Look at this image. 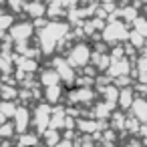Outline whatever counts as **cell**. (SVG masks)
<instances>
[{
  "label": "cell",
  "mask_w": 147,
  "mask_h": 147,
  "mask_svg": "<svg viewBox=\"0 0 147 147\" xmlns=\"http://www.w3.org/2000/svg\"><path fill=\"white\" fill-rule=\"evenodd\" d=\"M129 69H131V65L127 61H119V63H113V67H109V73L113 77H121V75L129 73Z\"/></svg>",
  "instance_id": "cell-12"
},
{
  "label": "cell",
  "mask_w": 147,
  "mask_h": 147,
  "mask_svg": "<svg viewBox=\"0 0 147 147\" xmlns=\"http://www.w3.org/2000/svg\"><path fill=\"white\" fill-rule=\"evenodd\" d=\"M8 65H10V63H8V57H6V55H0V71H10Z\"/></svg>",
  "instance_id": "cell-25"
},
{
  "label": "cell",
  "mask_w": 147,
  "mask_h": 147,
  "mask_svg": "<svg viewBox=\"0 0 147 147\" xmlns=\"http://www.w3.org/2000/svg\"><path fill=\"white\" fill-rule=\"evenodd\" d=\"M12 22H14L12 14H8V12H0V30H4V28L12 26Z\"/></svg>",
  "instance_id": "cell-20"
},
{
  "label": "cell",
  "mask_w": 147,
  "mask_h": 147,
  "mask_svg": "<svg viewBox=\"0 0 147 147\" xmlns=\"http://www.w3.org/2000/svg\"><path fill=\"white\" fill-rule=\"evenodd\" d=\"M57 75H59V79L63 81H67V83H73V79H75V75H73V67L67 63V61H63V59H59L57 61Z\"/></svg>",
  "instance_id": "cell-8"
},
{
  "label": "cell",
  "mask_w": 147,
  "mask_h": 147,
  "mask_svg": "<svg viewBox=\"0 0 147 147\" xmlns=\"http://www.w3.org/2000/svg\"><path fill=\"white\" fill-rule=\"evenodd\" d=\"M117 101H119L121 109H129V107H133V103H135V93H133V89H129V87L121 89Z\"/></svg>",
  "instance_id": "cell-9"
},
{
  "label": "cell",
  "mask_w": 147,
  "mask_h": 147,
  "mask_svg": "<svg viewBox=\"0 0 147 147\" xmlns=\"http://www.w3.org/2000/svg\"><path fill=\"white\" fill-rule=\"evenodd\" d=\"M125 147H141V143H137V141H131V143H127Z\"/></svg>",
  "instance_id": "cell-29"
},
{
  "label": "cell",
  "mask_w": 147,
  "mask_h": 147,
  "mask_svg": "<svg viewBox=\"0 0 147 147\" xmlns=\"http://www.w3.org/2000/svg\"><path fill=\"white\" fill-rule=\"evenodd\" d=\"M139 133H141V139H143V143L147 145V127H139Z\"/></svg>",
  "instance_id": "cell-27"
},
{
  "label": "cell",
  "mask_w": 147,
  "mask_h": 147,
  "mask_svg": "<svg viewBox=\"0 0 147 147\" xmlns=\"http://www.w3.org/2000/svg\"><path fill=\"white\" fill-rule=\"evenodd\" d=\"M95 63H99V69H101V71H105V69H107L109 59H107V57H103V55H97V57H95Z\"/></svg>",
  "instance_id": "cell-24"
},
{
  "label": "cell",
  "mask_w": 147,
  "mask_h": 147,
  "mask_svg": "<svg viewBox=\"0 0 147 147\" xmlns=\"http://www.w3.org/2000/svg\"><path fill=\"white\" fill-rule=\"evenodd\" d=\"M30 121H32V115L28 113V109L26 107H18L16 115H14V129L22 135V133H26V127H28Z\"/></svg>",
  "instance_id": "cell-6"
},
{
  "label": "cell",
  "mask_w": 147,
  "mask_h": 147,
  "mask_svg": "<svg viewBox=\"0 0 147 147\" xmlns=\"http://www.w3.org/2000/svg\"><path fill=\"white\" fill-rule=\"evenodd\" d=\"M129 40H133V45H135V47H141V45L145 42V38H143L139 32H135V30H133V32H129Z\"/></svg>",
  "instance_id": "cell-23"
},
{
  "label": "cell",
  "mask_w": 147,
  "mask_h": 147,
  "mask_svg": "<svg viewBox=\"0 0 147 147\" xmlns=\"http://www.w3.org/2000/svg\"><path fill=\"white\" fill-rule=\"evenodd\" d=\"M77 127H79V131H83V133H93L95 129H99V121H79L77 123Z\"/></svg>",
  "instance_id": "cell-18"
},
{
  "label": "cell",
  "mask_w": 147,
  "mask_h": 147,
  "mask_svg": "<svg viewBox=\"0 0 147 147\" xmlns=\"http://www.w3.org/2000/svg\"><path fill=\"white\" fill-rule=\"evenodd\" d=\"M59 75H57V71L55 69H51V71H45L42 73V77H40V83L45 85V89H49V87H55V85H59Z\"/></svg>",
  "instance_id": "cell-11"
},
{
  "label": "cell",
  "mask_w": 147,
  "mask_h": 147,
  "mask_svg": "<svg viewBox=\"0 0 147 147\" xmlns=\"http://www.w3.org/2000/svg\"><path fill=\"white\" fill-rule=\"evenodd\" d=\"M97 117H107L109 113H113V105L111 103H107V101H103V103H99L97 105Z\"/></svg>",
  "instance_id": "cell-19"
},
{
  "label": "cell",
  "mask_w": 147,
  "mask_h": 147,
  "mask_svg": "<svg viewBox=\"0 0 147 147\" xmlns=\"http://www.w3.org/2000/svg\"><path fill=\"white\" fill-rule=\"evenodd\" d=\"M38 145V137L32 133H22L18 137V147H36Z\"/></svg>",
  "instance_id": "cell-13"
},
{
  "label": "cell",
  "mask_w": 147,
  "mask_h": 147,
  "mask_svg": "<svg viewBox=\"0 0 147 147\" xmlns=\"http://www.w3.org/2000/svg\"><path fill=\"white\" fill-rule=\"evenodd\" d=\"M65 36H69V26L65 22H59V20L47 22L45 28L38 32V40H40L42 53H53V49L57 45H61Z\"/></svg>",
  "instance_id": "cell-1"
},
{
  "label": "cell",
  "mask_w": 147,
  "mask_h": 147,
  "mask_svg": "<svg viewBox=\"0 0 147 147\" xmlns=\"http://www.w3.org/2000/svg\"><path fill=\"white\" fill-rule=\"evenodd\" d=\"M131 111H133V117H135L139 123H141V121L147 123V101H145L143 97H137V99H135Z\"/></svg>",
  "instance_id": "cell-7"
},
{
  "label": "cell",
  "mask_w": 147,
  "mask_h": 147,
  "mask_svg": "<svg viewBox=\"0 0 147 147\" xmlns=\"http://www.w3.org/2000/svg\"><path fill=\"white\" fill-rule=\"evenodd\" d=\"M89 61H91V49L87 47V45H75L73 49H71V53H69V57H67V63L75 69V67H87L89 65Z\"/></svg>",
  "instance_id": "cell-3"
},
{
  "label": "cell",
  "mask_w": 147,
  "mask_h": 147,
  "mask_svg": "<svg viewBox=\"0 0 147 147\" xmlns=\"http://www.w3.org/2000/svg\"><path fill=\"white\" fill-rule=\"evenodd\" d=\"M57 147H73V141L71 139H65V141H59Z\"/></svg>",
  "instance_id": "cell-26"
},
{
  "label": "cell",
  "mask_w": 147,
  "mask_h": 147,
  "mask_svg": "<svg viewBox=\"0 0 147 147\" xmlns=\"http://www.w3.org/2000/svg\"><path fill=\"white\" fill-rule=\"evenodd\" d=\"M103 38L109 40V42L125 40V38H129V32H127V28H125L123 22H119V20H111V22L103 28Z\"/></svg>",
  "instance_id": "cell-4"
},
{
  "label": "cell",
  "mask_w": 147,
  "mask_h": 147,
  "mask_svg": "<svg viewBox=\"0 0 147 147\" xmlns=\"http://www.w3.org/2000/svg\"><path fill=\"white\" fill-rule=\"evenodd\" d=\"M16 105L12 103V101H2L0 103V115H2L4 119H8V117H14L16 115Z\"/></svg>",
  "instance_id": "cell-14"
},
{
  "label": "cell",
  "mask_w": 147,
  "mask_h": 147,
  "mask_svg": "<svg viewBox=\"0 0 147 147\" xmlns=\"http://www.w3.org/2000/svg\"><path fill=\"white\" fill-rule=\"evenodd\" d=\"M34 32V24L32 22H16L10 28V38L16 42H24L30 38V34Z\"/></svg>",
  "instance_id": "cell-5"
},
{
  "label": "cell",
  "mask_w": 147,
  "mask_h": 147,
  "mask_svg": "<svg viewBox=\"0 0 147 147\" xmlns=\"http://www.w3.org/2000/svg\"><path fill=\"white\" fill-rule=\"evenodd\" d=\"M24 10L30 14V18H40V16H45L47 6L45 4H28V6H24Z\"/></svg>",
  "instance_id": "cell-16"
},
{
  "label": "cell",
  "mask_w": 147,
  "mask_h": 147,
  "mask_svg": "<svg viewBox=\"0 0 147 147\" xmlns=\"http://www.w3.org/2000/svg\"><path fill=\"white\" fill-rule=\"evenodd\" d=\"M51 117H53V107L49 103H42L34 109L32 113V123L36 127L38 133H45L47 129H51Z\"/></svg>",
  "instance_id": "cell-2"
},
{
  "label": "cell",
  "mask_w": 147,
  "mask_h": 147,
  "mask_svg": "<svg viewBox=\"0 0 147 147\" xmlns=\"http://www.w3.org/2000/svg\"><path fill=\"white\" fill-rule=\"evenodd\" d=\"M135 26H137L135 32H139L143 38H147V18H137L135 20Z\"/></svg>",
  "instance_id": "cell-21"
},
{
  "label": "cell",
  "mask_w": 147,
  "mask_h": 147,
  "mask_svg": "<svg viewBox=\"0 0 147 147\" xmlns=\"http://www.w3.org/2000/svg\"><path fill=\"white\" fill-rule=\"evenodd\" d=\"M45 141H47V147H57V143L61 141L59 129H49V131H45Z\"/></svg>",
  "instance_id": "cell-17"
},
{
  "label": "cell",
  "mask_w": 147,
  "mask_h": 147,
  "mask_svg": "<svg viewBox=\"0 0 147 147\" xmlns=\"http://www.w3.org/2000/svg\"><path fill=\"white\" fill-rule=\"evenodd\" d=\"M45 97H47V101H49L51 105L59 103V99H61V85H55V87L45 89Z\"/></svg>",
  "instance_id": "cell-15"
},
{
  "label": "cell",
  "mask_w": 147,
  "mask_h": 147,
  "mask_svg": "<svg viewBox=\"0 0 147 147\" xmlns=\"http://www.w3.org/2000/svg\"><path fill=\"white\" fill-rule=\"evenodd\" d=\"M14 125H10V123H4V125H0V137H12L14 135Z\"/></svg>",
  "instance_id": "cell-22"
},
{
  "label": "cell",
  "mask_w": 147,
  "mask_h": 147,
  "mask_svg": "<svg viewBox=\"0 0 147 147\" xmlns=\"http://www.w3.org/2000/svg\"><path fill=\"white\" fill-rule=\"evenodd\" d=\"M139 63H141V65H139V71H141V73H143V71H147V59H141Z\"/></svg>",
  "instance_id": "cell-28"
},
{
  "label": "cell",
  "mask_w": 147,
  "mask_h": 147,
  "mask_svg": "<svg viewBox=\"0 0 147 147\" xmlns=\"http://www.w3.org/2000/svg\"><path fill=\"white\" fill-rule=\"evenodd\" d=\"M91 99H93V91L87 89V87L77 89L75 93H71V101H73V103H87V101H91Z\"/></svg>",
  "instance_id": "cell-10"
}]
</instances>
